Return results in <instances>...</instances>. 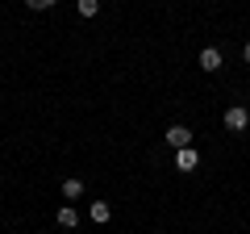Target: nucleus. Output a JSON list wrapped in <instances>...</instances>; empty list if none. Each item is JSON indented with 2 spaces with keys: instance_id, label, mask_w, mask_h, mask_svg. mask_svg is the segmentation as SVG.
<instances>
[{
  "instance_id": "nucleus-1",
  "label": "nucleus",
  "mask_w": 250,
  "mask_h": 234,
  "mask_svg": "<svg viewBox=\"0 0 250 234\" xmlns=\"http://www.w3.org/2000/svg\"><path fill=\"white\" fill-rule=\"evenodd\" d=\"M225 126H229L233 134H242V130L250 126V113H246L242 105H229V109H225Z\"/></svg>"
},
{
  "instance_id": "nucleus-2",
  "label": "nucleus",
  "mask_w": 250,
  "mask_h": 234,
  "mask_svg": "<svg viewBox=\"0 0 250 234\" xmlns=\"http://www.w3.org/2000/svg\"><path fill=\"white\" fill-rule=\"evenodd\" d=\"M175 167L179 171H196L200 167V155L192 151V146H184V151H175Z\"/></svg>"
},
{
  "instance_id": "nucleus-3",
  "label": "nucleus",
  "mask_w": 250,
  "mask_h": 234,
  "mask_svg": "<svg viewBox=\"0 0 250 234\" xmlns=\"http://www.w3.org/2000/svg\"><path fill=\"white\" fill-rule=\"evenodd\" d=\"M167 142L175 146V151H184V146H192V130H188V126H171L167 130Z\"/></svg>"
},
{
  "instance_id": "nucleus-4",
  "label": "nucleus",
  "mask_w": 250,
  "mask_h": 234,
  "mask_svg": "<svg viewBox=\"0 0 250 234\" xmlns=\"http://www.w3.org/2000/svg\"><path fill=\"white\" fill-rule=\"evenodd\" d=\"M200 67H205V71H217V67H221V50H217V46L200 50Z\"/></svg>"
},
{
  "instance_id": "nucleus-5",
  "label": "nucleus",
  "mask_w": 250,
  "mask_h": 234,
  "mask_svg": "<svg viewBox=\"0 0 250 234\" xmlns=\"http://www.w3.org/2000/svg\"><path fill=\"white\" fill-rule=\"evenodd\" d=\"M108 217H113L108 201H92V222H108Z\"/></svg>"
},
{
  "instance_id": "nucleus-6",
  "label": "nucleus",
  "mask_w": 250,
  "mask_h": 234,
  "mask_svg": "<svg viewBox=\"0 0 250 234\" xmlns=\"http://www.w3.org/2000/svg\"><path fill=\"white\" fill-rule=\"evenodd\" d=\"M59 226H67V230H71V226H80V213H75L71 205H62V209H59Z\"/></svg>"
},
{
  "instance_id": "nucleus-7",
  "label": "nucleus",
  "mask_w": 250,
  "mask_h": 234,
  "mask_svg": "<svg viewBox=\"0 0 250 234\" xmlns=\"http://www.w3.org/2000/svg\"><path fill=\"white\" fill-rule=\"evenodd\" d=\"M62 197H67V201H80L83 197V184L80 180H67V184H62Z\"/></svg>"
},
{
  "instance_id": "nucleus-8",
  "label": "nucleus",
  "mask_w": 250,
  "mask_h": 234,
  "mask_svg": "<svg viewBox=\"0 0 250 234\" xmlns=\"http://www.w3.org/2000/svg\"><path fill=\"white\" fill-rule=\"evenodd\" d=\"M75 9H80L83 17H96V13H100V0H75Z\"/></svg>"
},
{
  "instance_id": "nucleus-9",
  "label": "nucleus",
  "mask_w": 250,
  "mask_h": 234,
  "mask_svg": "<svg viewBox=\"0 0 250 234\" xmlns=\"http://www.w3.org/2000/svg\"><path fill=\"white\" fill-rule=\"evenodd\" d=\"M25 4H29V9H50L54 0H25Z\"/></svg>"
},
{
  "instance_id": "nucleus-10",
  "label": "nucleus",
  "mask_w": 250,
  "mask_h": 234,
  "mask_svg": "<svg viewBox=\"0 0 250 234\" xmlns=\"http://www.w3.org/2000/svg\"><path fill=\"white\" fill-rule=\"evenodd\" d=\"M242 59H246V63H250V42H246V46H242Z\"/></svg>"
}]
</instances>
